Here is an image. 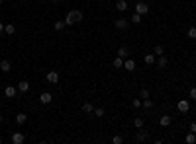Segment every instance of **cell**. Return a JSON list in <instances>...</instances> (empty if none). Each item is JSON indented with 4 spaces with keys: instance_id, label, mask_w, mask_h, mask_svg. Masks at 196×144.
Segmentation results:
<instances>
[{
    "instance_id": "cell-1",
    "label": "cell",
    "mask_w": 196,
    "mask_h": 144,
    "mask_svg": "<svg viewBox=\"0 0 196 144\" xmlns=\"http://www.w3.org/2000/svg\"><path fill=\"white\" fill-rule=\"evenodd\" d=\"M77 22H82V12L81 10H69L67 18H65V24L67 25H75Z\"/></svg>"
},
{
    "instance_id": "cell-2",
    "label": "cell",
    "mask_w": 196,
    "mask_h": 144,
    "mask_svg": "<svg viewBox=\"0 0 196 144\" xmlns=\"http://www.w3.org/2000/svg\"><path fill=\"white\" fill-rule=\"evenodd\" d=\"M130 25V20H126V18H118V20H114V28L116 29H126Z\"/></svg>"
},
{
    "instance_id": "cell-3",
    "label": "cell",
    "mask_w": 196,
    "mask_h": 144,
    "mask_svg": "<svg viewBox=\"0 0 196 144\" xmlns=\"http://www.w3.org/2000/svg\"><path fill=\"white\" fill-rule=\"evenodd\" d=\"M47 82L49 84H59V72H55V70H51V72H47Z\"/></svg>"
},
{
    "instance_id": "cell-4",
    "label": "cell",
    "mask_w": 196,
    "mask_h": 144,
    "mask_svg": "<svg viewBox=\"0 0 196 144\" xmlns=\"http://www.w3.org/2000/svg\"><path fill=\"white\" fill-rule=\"evenodd\" d=\"M16 94H18V88H14V86H6V88H4V95H6L8 99L16 98Z\"/></svg>"
},
{
    "instance_id": "cell-5",
    "label": "cell",
    "mask_w": 196,
    "mask_h": 144,
    "mask_svg": "<svg viewBox=\"0 0 196 144\" xmlns=\"http://www.w3.org/2000/svg\"><path fill=\"white\" fill-rule=\"evenodd\" d=\"M135 12L143 16V14H147V12H149V6H147L145 2H137V4H135Z\"/></svg>"
},
{
    "instance_id": "cell-6",
    "label": "cell",
    "mask_w": 196,
    "mask_h": 144,
    "mask_svg": "<svg viewBox=\"0 0 196 144\" xmlns=\"http://www.w3.org/2000/svg\"><path fill=\"white\" fill-rule=\"evenodd\" d=\"M177 109L181 111V113H186V111L190 109V103H188L186 99H181V101H178V103H177Z\"/></svg>"
},
{
    "instance_id": "cell-7",
    "label": "cell",
    "mask_w": 196,
    "mask_h": 144,
    "mask_svg": "<svg viewBox=\"0 0 196 144\" xmlns=\"http://www.w3.org/2000/svg\"><path fill=\"white\" fill-rule=\"evenodd\" d=\"M51 99H53V95H51L49 92H43V94L39 95V103H43V105H49Z\"/></svg>"
},
{
    "instance_id": "cell-8",
    "label": "cell",
    "mask_w": 196,
    "mask_h": 144,
    "mask_svg": "<svg viewBox=\"0 0 196 144\" xmlns=\"http://www.w3.org/2000/svg\"><path fill=\"white\" fill-rule=\"evenodd\" d=\"M171 123H173L171 115H161V119H159V125H161V127H169Z\"/></svg>"
},
{
    "instance_id": "cell-9",
    "label": "cell",
    "mask_w": 196,
    "mask_h": 144,
    "mask_svg": "<svg viewBox=\"0 0 196 144\" xmlns=\"http://www.w3.org/2000/svg\"><path fill=\"white\" fill-rule=\"evenodd\" d=\"M26 140V136L22 135V132H14V135H12V142L14 144H22Z\"/></svg>"
},
{
    "instance_id": "cell-10",
    "label": "cell",
    "mask_w": 196,
    "mask_h": 144,
    "mask_svg": "<svg viewBox=\"0 0 196 144\" xmlns=\"http://www.w3.org/2000/svg\"><path fill=\"white\" fill-rule=\"evenodd\" d=\"M116 55H118V57H122V58H128V55H130V49H128L126 45H122L120 49H118V53H116Z\"/></svg>"
},
{
    "instance_id": "cell-11",
    "label": "cell",
    "mask_w": 196,
    "mask_h": 144,
    "mask_svg": "<svg viewBox=\"0 0 196 144\" xmlns=\"http://www.w3.org/2000/svg\"><path fill=\"white\" fill-rule=\"evenodd\" d=\"M116 10H118V12H126V10H128V2H126V0H118V2H116Z\"/></svg>"
},
{
    "instance_id": "cell-12",
    "label": "cell",
    "mask_w": 196,
    "mask_h": 144,
    "mask_svg": "<svg viewBox=\"0 0 196 144\" xmlns=\"http://www.w3.org/2000/svg\"><path fill=\"white\" fill-rule=\"evenodd\" d=\"M0 70H2V72H10V70H12V65H10V61H6V58H4V61L0 62Z\"/></svg>"
},
{
    "instance_id": "cell-13",
    "label": "cell",
    "mask_w": 196,
    "mask_h": 144,
    "mask_svg": "<svg viewBox=\"0 0 196 144\" xmlns=\"http://www.w3.org/2000/svg\"><path fill=\"white\" fill-rule=\"evenodd\" d=\"M124 68L131 72V70L135 68V61H131V58H126V61H124Z\"/></svg>"
},
{
    "instance_id": "cell-14",
    "label": "cell",
    "mask_w": 196,
    "mask_h": 144,
    "mask_svg": "<svg viewBox=\"0 0 196 144\" xmlns=\"http://www.w3.org/2000/svg\"><path fill=\"white\" fill-rule=\"evenodd\" d=\"M4 33H6V35H14L16 33V25L14 24H6V25H4Z\"/></svg>"
},
{
    "instance_id": "cell-15",
    "label": "cell",
    "mask_w": 196,
    "mask_h": 144,
    "mask_svg": "<svg viewBox=\"0 0 196 144\" xmlns=\"http://www.w3.org/2000/svg\"><path fill=\"white\" fill-rule=\"evenodd\" d=\"M167 65H169V58H167L165 55H161V57H159V61H157V66H159V68H165Z\"/></svg>"
},
{
    "instance_id": "cell-16",
    "label": "cell",
    "mask_w": 196,
    "mask_h": 144,
    "mask_svg": "<svg viewBox=\"0 0 196 144\" xmlns=\"http://www.w3.org/2000/svg\"><path fill=\"white\" fill-rule=\"evenodd\" d=\"M26 121H28V115H26V113H18V115H16V123H18V125H24Z\"/></svg>"
},
{
    "instance_id": "cell-17",
    "label": "cell",
    "mask_w": 196,
    "mask_h": 144,
    "mask_svg": "<svg viewBox=\"0 0 196 144\" xmlns=\"http://www.w3.org/2000/svg\"><path fill=\"white\" fill-rule=\"evenodd\" d=\"M18 90H20L22 94H26V92L30 90V82H26V80H24V82H20V84H18Z\"/></svg>"
},
{
    "instance_id": "cell-18",
    "label": "cell",
    "mask_w": 196,
    "mask_h": 144,
    "mask_svg": "<svg viewBox=\"0 0 196 144\" xmlns=\"http://www.w3.org/2000/svg\"><path fill=\"white\" fill-rule=\"evenodd\" d=\"M145 65H155V53H149V55H145Z\"/></svg>"
},
{
    "instance_id": "cell-19",
    "label": "cell",
    "mask_w": 196,
    "mask_h": 144,
    "mask_svg": "<svg viewBox=\"0 0 196 144\" xmlns=\"http://www.w3.org/2000/svg\"><path fill=\"white\" fill-rule=\"evenodd\" d=\"M141 105H143L145 109H151L153 105H155V101H153V99H149V98H145L143 101H141Z\"/></svg>"
},
{
    "instance_id": "cell-20",
    "label": "cell",
    "mask_w": 196,
    "mask_h": 144,
    "mask_svg": "<svg viewBox=\"0 0 196 144\" xmlns=\"http://www.w3.org/2000/svg\"><path fill=\"white\" fill-rule=\"evenodd\" d=\"M65 25H67V24H65V20H59V22H55V24H53V28H55L57 31H61L63 28H65Z\"/></svg>"
},
{
    "instance_id": "cell-21",
    "label": "cell",
    "mask_w": 196,
    "mask_h": 144,
    "mask_svg": "<svg viewBox=\"0 0 196 144\" xmlns=\"http://www.w3.org/2000/svg\"><path fill=\"white\" fill-rule=\"evenodd\" d=\"M82 111H84V113H92V111H94L92 103H88V101H86V103H82Z\"/></svg>"
},
{
    "instance_id": "cell-22",
    "label": "cell",
    "mask_w": 196,
    "mask_h": 144,
    "mask_svg": "<svg viewBox=\"0 0 196 144\" xmlns=\"http://www.w3.org/2000/svg\"><path fill=\"white\" fill-rule=\"evenodd\" d=\"M186 142L188 144H194L196 142V132H188V135H186Z\"/></svg>"
},
{
    "instance_id": "cell-23",
    "label": "cell",
    "mask_w": 196,
    "mask_h": 144,
    "mask_svg": "<svg viewBox=\"0 0 196 144\" xmlns=\"http://www.w3.org/2000/svg\"><path fill=\"white\" fill-rule=\"evenodd\" d=\"M114 66H116V68H122V66H124V58H122V57H116V58H114Z\"/></svg>"
},
{
    "instance_id": "cell-24",
    "label": "cell",
    "mask_w": 196,
    "mask_h": 144,
    "mask_svg": "<svg viewBox=\"0 0 196 144\" xmlns=\"http://www.w3.org/2000/svg\"><path fill=\"white\" fill-rule=\"evenodd\" d=\"M134 127H135V129H143V119H141V117H137V119L134 121Z\"/></svg>"
},
{
    "instance_id": "cell-25",
    "label": "cell",
    "mask_w": 196,
    "mask_h": 144,
    "mask_svg": "<svg viewBox=\"0 0 196 144\" xmlns=\"http://www.w3.org/2000/svg\"><path fill=\"white\" fill-rule=\"evenodd\" d=\"M131 24H141V14H134V16H131Z\"/></svg>"
},
{
    "instance_id": "cell-26",
    "label": "cell",
    "mask_w": 196,
    "mask_h": 144,
    "mask_svg": "<svg viewBox=\"0 0 196 144\" xmlns=\"http://www.w3.org/2000/svg\"><path fill=\"white\" fill-rule=\"evenodd\" d=\"M147 138H149V135H147V132H143V131L137 132V140H147Z\"/></svg>"
},
{
    "instance_id": "cell-27",
    "label": "cell",
    "mask_w": 196,
    "mask_h": 144,
    "mask_svg": "<svg viewBox=\"0 0 196 144\" xmlns=\"http://www.w3.org/2000/svg\"><path fill=\"white\" fill-rule=\"evenodd\" d=\"M186 35L190 37V39H196V28H194V25H192V28H190V29L186 31Z\"/></svg>"
},
{
    "instance_id": "cell-28",
    "label": "cell",
    "mask_w": 196,
    "mask_h": 144,
    "mask_svg": "<svg viewBox=\"0 0 196 144\" xmlns=\"http://www.w3.org/2000/svg\"><path fill=\"white\" fill-rule=\"evenodd\" d=\"M112 142H114V144H122V142H124V138H122L120 135H114V136H112Z\"/></svg>"
},
{
    "instance_id": "cell-29",
    "label": "cell",
    "mask_w": 196,
    "mask_h": 144,
    "mask_svg": "<svg viewBox=\"0 0 196 144\" xmlns=\"http://www.w3.org/2000/svg\"><path fill=\"white\" fill-rule=\"evenodd\" d=\"M153 53H155L157 57H161V55H163V53H165V51H163V47H161V45H157L155 49H153Z\"/></svg>"
},
{
    "instance_id": "cell-30",
    "label": "cell",
    "mask_w": 196,
    "mask_h": 144,
    "mask_svg": "<svg viewBox=\"0 0 196 144\" xmlns=\"http://www.w3.org/2000/svg\"><path fill=\"white\" fill-rule=\"evenodd\" d=\"M94 115H96V117H104V115H106V111H104L102 107H98V109H94Z\"/></svg>"
},
{
    "instance_id": "cell-31",
    "label": "cell",
    "mask_w": 196,
    "mask_h": 144,
    "mask_svg": "<svg viewBox=\"0 0 196 144\" xmlns=\"http://www.w3.org/2000/svg\"><path fill=\"white\" fill-rule=\"evenodd\" d=\"M188 95H190V99H194V101H196V88H190Z\"/></svg>"
},
{
    "instance_id": "cell-32",
    "label": "cell",
    "mask_w": 196,
    "mask_h": 144,
    "mask_svg": "<svg viewBox=\"0 0 196 144\" xmlns=\"http://www.w3.org/2000/svg\"><path fill=\"white\" fill-rule=\"evenodd\" d=\"M145 98H149V92L143 88V90H141V99H145Z\"/></svg>"
},
{
    "instance_id": "cell-33",
    "label": "cell",
    "mask_w": 196,
    "mask_h": 144,
    "mask_svg": "<svg viewBox=\"0 0 196 144\" xmlns=\"http://www.w3.org/2000/svg\"><path fill=\"white\" fill-rule=\"evenodd\" d=\"M131 105H134V107H141V99H134V101H131Z\"/></svg>"
},
{
    "instance_id": "cell-34",
    "label": "cell",
    "mask_w": 196,
    "mask_h": 144,
    "mask_svg": "<svg viewBox=\"0 0 196 144\" xmlns=\"http://www.w3.org/2000/svg\"><path fill=\"white\" fill-rule=\"evenodd\" d=\"M190 132H196V123H192V125H190Z\"/></svg>"
},
{
    "instance_id": "cell-35",
    "label": "cell",
    "mask_w": 196,
    "mask_h": 144,
    "mask_svg": "<svg viewBox=\"0 0 196 144\" xmlns=\"http://www.w3.org/2000/svg\"><path fill=\"white\" fill-rule=\"evenodd\" d=\"M2 31H4V24L0 22V33H2Z\"/></svg>"
},
{
    "instance_id": "cell-36",
    "label": "cell",
    "mask_w": 196,
    "mask_h": 144,
    "mask_svg": "<svg viewBox=\"0 0 196 144\" xmlns=\"http://www.w3.org/2000/svg\"><path fill=\"white\" fill-rule=\"evenodd\" d=\"M2 121H4V115H0V125H2Z\"/></svg>"
},
{
    "instance_id": "cell-37",
    "label": "cell",
    "mask_w": 196,
    "mask_h": 144,
    "mask_svg": "<svg viewBox=\"0 0 196 144\" xmlns=\"http://www.w3.org/2000/svg\"><path fill=\"white\" fill-rule=\"evenodd\" d=\"M51 2H53V4H57V2H61V0H51Z\"/></svg>"
},
{
    "instance_id": "cell-38",
    "label": "cell",
    "mask_w": 196,
    "mask_h": 144,
    "mask_svg": "<svg viewBox=\"0 0 196 144\" xmlns=\"http://www.w3.org/2000/svg\"><path fill=\"white\" fill-rule=\"evenodd\" d=\"M194 70H196V62H194Z\"/></svg>"
},
{
    "instance_id": "cell-39",
    "label": "cell",
    "mask_w": 196,
    "mask_h": 144,
    "mask_svg": "<svg viewBox=\"0 0 196 144\" xmlns=\"http://www.w3.org/2000/svg\"><path fill=\"white\" fill-rule=\"evenodd\" d=\"M2 2H4V0H0V4H2Z\"/></svg>"
},
{
    "instance_id": "cell-40",
    "label": "cell",
    "mask_w": 196,
    "mask_h": 144,
    "mask_svg": "<svg viewBox=\"0 0 196 144\" xmlns=\"http://www.w3.org/2000/svg\"><path fill=\"white\" fill-rule=\"evenodd\" d=\"M194 4H196V0H194Z\"/></svg>"
},
{
    "instance_id": "cell-41",
    "label": "cell",
    "mask_w": 196,
    "mask_h": 144,
    "mask_svg": "<svg viewBox=\"0 0 196 144\" xmlns=\"http://www.w3.org/2000/svg\"><path fill=\"white\" fill-rule=\"evenodd\" d=\"M0 142H2V140H0Z\"/></svg>"
}]
</instances>
